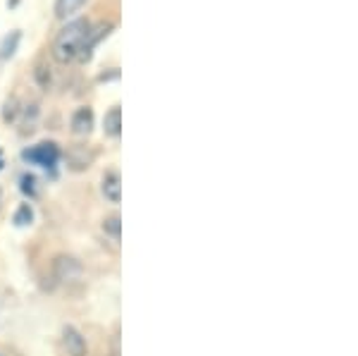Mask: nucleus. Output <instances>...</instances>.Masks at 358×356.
<instances>
[{
    "label": "nucleus",
    "mask_w": 358,
    "mask_h": 356,
    "mask_svg": "<svg viewBox=\"0 0 358 356\" xmlns=\"http://www.w3.org/2000/svg\"><path fill=\"white\" fill-rule=\"evenodd\" d=\"M84 3L86 0H55V17L62 22H67L69 17H74L84 8Z\"/></svg>",
    "instance_id": "obj_8"
},
{
    "label": "nucleus",
    "mask_w": 358,
    "mask_h": 356,
    "mask_svg": "<svg viewBox=\"0 0 358 356\" xmlns=\"http://www.w3.org/2000/svg\"><path fill=\"white\" fill-rule=\"evenodd\" d=\"M103 131H106V136H113V139H117L122 134V111H120V106H115L106 113V118H103Z\"/></svg>",
    "instance_id": "obj_7"
},
{
    "label": "nucleus",
    "mask_w": 358,
    "mask_h": 356,
    "mask_svg": "<svg viewBox=\"0 0 358 356\" xmlns=\"http://www.w3.org/2000/svg\"><path fill=\"white\" fill-rule=\"evenodd\" d=\"M69 129L77 136H89L91 129H94V111H91L89 106L77 108V111L72 113V120H69Z\"/></svg>",
    "instance_id": "obj_5"
},
{
    "label": "nucleus",
    "mask_w": 358,
    "mask_h": 356,
    "mask_svg": "<svg viewBox=\"0 0 358 356\" xmlns=\"http://www.w3.org/2000/svg\"><path fill=\"white\" fill-rule=\"evenodd\" d=\"M20 182H22V192H24L29 199H34L38 194V182L34 175H22Z\"/></svg>",
    "instance_id": "obj_12"
},
{
    "label": "nucleus",
    "mask_w": 358,
    "mask_h": 356,
    "mask_svg": "<svg viewBox=\"0 0 358 356\" xmlns=\"http://www.w3.org/2000/svg\"><path fill=\"white\" fill-rule=\"evenodd\" d=\"M0 168H3V156H0Z\"/></svg>",
    "instance_id": "obj_13"
},
{
    "label": "nucleus",
    "mask_w": 358,
    "mask_h": 356,
    "mask_svg": "<svg viewBox=\"0 0 358 356\" xmlns=\"http://www.w3.org/2000/svg\"><path fill=\"white\" fill-rule=\"evenodd\" d=\"M91 29H94V24H91L89 20H74V22H67V24L57 31V36L53 38V45H50V53H53V57L60 65H69V62H74V60L82 62V55L91 36Z\"/></svg>",
    "instance_id": "obj_1"
},
{
    "label": "nucleus",
    "mask_w": 358,
    "mask_h": 356,
    "mask_svg": "<svg viewBox=\"0 0 358 356\" xmlns=\"http://www.w3.org/2000/svg\"><path fill=\"white\" fill-rule=\"evenodd\" d=\"M20 38H22L20 31H13L10 36L3 38V43H0V60H8V57L15 55L17 45H20Z\"/></svg>",
    "instance_id": "obj_10"
},
{
    "label": "nucleus",
    "mask_w": 358,
    "mask_h": 356,
    "mask_svg": "<svg viewBox=\"0 0 358 356\" xmlns=\"http://www.w3.org/2000/svg\"><path fill=\"white\" fill-rule=\"evenodd\" d=\"M103 232H106L108 237H113L115 242H120V237H122V218L117 213L108 215L106 220H103Z\"/></svg>",
    "instance_id": "obj_9"
},
{
    "label": "nucleus",
    "mask_w": 358,
    "mask_h": 356,
    "mask_svg": "<svg viewBox=\"0 0 358 356\" xmlns=\"http://www.w3.org/2000/svg\"><path fill=\"white\" fill-rule=\"evenodd\" d=\"M62 347L67 349L69 356H86V352H89L86 337L74 325H65L62 328Z\"/></svg>",
    "instance_id": "obj_4"
},
{
    "label": "nucleus",
    "mask_w": 358,
    "mask_h": 356,
    "mask_svg": "<svg viewBox=\"0 0 358 356\" xmlns=\"http://www.w3.org/2000/svg\"><path fill=\"white\" fill-rule=\"evenodd\" d=\"M13 222L17 227H27V225H31L34 222V208L29 204H22L20 208H17V213L13 218Z\"/></svg>",
    "instance_id": "obj_11"
},
{
    "label": "nucleus",
    "mask_w": 358,
    "mask_h": 356,
    "mask_svg": "<svg viewBox=\"0 0 358 356\" xmlns=\"http://www.w3.org/2000/svg\"><path fill=\"white\" fill-rule=\"evenodd\" d=\"M101 192L106 201H110V204H120L122 201V180H120V172H106L103 175V182H101Z\"/></svg>",
    "instance_id": "obj_6"
},
{
    "label": "nucleus",
    "mask_w": 358,
    "mask_h": 356,
    "mask_svg": "<svg viewBox=\"0 0 358 356\" xmlns=\"http://www.w3.org/2000/svg\"><path fill=\"white\" fill-rule=\"evenodd\" d=\"M22 158L31 165H38V168H43V170H53L55 165L60 163L62 151H60L57 143L43 141V143H36V146H31V148H24V151H22Z\"/></svg>",
    "instance_id": "obj_2"
},
{
    "label": "nucleus",
    "mask_w": 358,
    "mask_h": 356,
    "mask_svg": "<svg viewBox=\"0 0 358 356\" xmlns=\"http://www.w3.org/2000/svg\"><path fill=\"white\" fill-rule=\"evenodd\" d=\"M53 271L57 280H62V283H74V280L82 278V263L72 256H57L53 263Z\"/></svg>",
    "instance_id": "obj_3"
}]
</instances>
